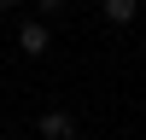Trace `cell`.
Returning a JSON list of instances; mask_svg holds the SVG:
<instances>
[{"label":"cell","instance_id":"6da1fadb","mask_svg":"<svg viewBox=\"0 0 146 140\" xmlns=\"http://www.w3.org/2000/svg\"><path fill=\"white\" fill-rule=\"evenodd\" d=\"M18 47H23L29 58H41L47 47H53V29H47V18H23V23H18Z\"/></svg>","mask_w":146,"mask_h":140},{"label":"cell","instance_id":"7a4b0ae2","mask_svg":"<svg viewBox=\"0 0 146 140\" xmlns=\"http://www.w3.org/2000/svg\"><path fill=\"white\" fill-rule=\"evenodd\" d=\"M41 140H76V117L70 111H41Z\"/></svg>","mask_w":146,"mask_h":140},{"label":"cell","instance_id":"3957f363","mask_svg":"<svg viewBox=\"0 0 146 140\" xmlns=\"http://www.w3.org/2000/svg\"><path fill=\"white\" fill-rule=\"evenodd\" d=\"M105 23H135V0H100Z\"/></svg>","mask_w":146,"mask_h":140},{"label":"cell","instance_id":"277c9868","mask_svg":"<svg viewBox=\"0 0 146 140\" xmlns=\"http://www.w3.org/2000/svg\"><path fill=\"white\" fill-rule=\"evenodd\" d=\"M70 6V0H41V12H47V18H53V12H64Z\"/></svg>","mask_w":146,"mask_h":140},{"label":"cell","instance_id":"5b68a950","mask_svg":"<svg viewBox=\"0 0 146 140\" xmlns=\"http://www.w3.org/2000/svg\"><path fill=\"white\" fill-rule=\"evenodd\" d=\"M12 6H23V0H0V12H12Z\"/></svg>","mask_w":146,"mask_h":140}]
</instances>
